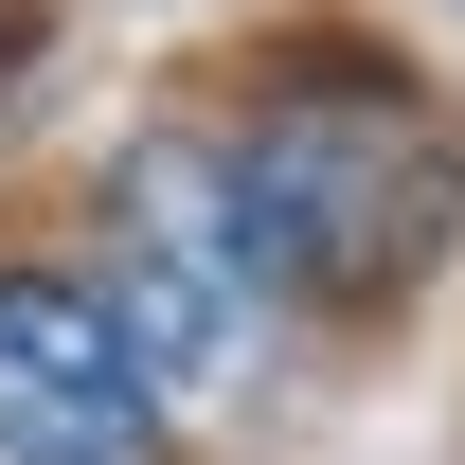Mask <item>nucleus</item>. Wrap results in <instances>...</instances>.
<instances>
[{"label": "nucleus", "mask_w": 465, "mask_h": 465, "mask_svg": "<svg viewBox=\"0 0 465 465\" xmlns=\"http://www.w3.org/2000/svg\"><path fill=\"white\" fill-rule=\"evenodd\" d=\"M0 465H162V394L72 269H0Z\"/></svg>", "instance_id": "nucleus-3"}, {"label": "nucleus", "mask_w": 465, "mask_h": 465, "mask_svg": "<svg viewBox=\"0 0 465 465\" xmlns=\"http://www.w3.org/2000/svg\"><path fill=\"white\" fill-rule=\"evenodd\" d=\"M232 215H251V269H269V304H322V322H376L394 287H430V251L465 232V143L430 90H394V72H287L269 108L215 143Z\"/></svg>", "instance_id": "nucleus-1"}, {"label": "nucleus", "mask_w": 465, "mask_h": 465, "mask_svg": "<svg viewBox=\"0 0 465 465\" xmlns=\"http://www.w3.org/2000/svg\"><path fill=\"white\" fill-rule=\"evenodd\" d=\"M108 341L143 358V394H215L251 322H269V269H251V215H232L215 143H125L108 162Z\"/></svg>", "instance_id": "nucleus-2"}]
</instances>
